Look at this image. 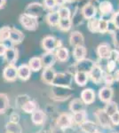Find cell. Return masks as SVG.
<instances>
[{
  "label": "cell",
  "mask_w": 119,
  "mask_h": 133,
  "mask_svg": "<svg viewBox=\"0 0 119 133\" xmlns=\"http://www.w3.org/2000/svg\"><path fill=\"white\" fill-rule=\"evenodd\" d=\"M21 24L28 30H36L37 29L38 21L36 17L29 15L27 14H22L20 15Z\"/></svg>",
  "instance_id": "obj_1"
},
{
  "label": "cell",
  "mask_w": 119,
  "mask_h": 133,
  "mask_svg": "<svg viewBox=\"0 0 119 133\" xmlns=\"http://www.w3.org/2000/svg\"><path fill=\"white\" fill-rule=\"evenodd\" d=\"M71 83V76L66 73L61 74H56L55 78L52 84L59 87H68L70 85Z\"/></svg>",
  "instance_id": "obj_2"
},
{
  "label": "cell",
  "mask_w": 119,
  "mask_h": 133,
  "mask_svg": "<svg viewBox=\"0 0 119 133\" xmlns=\"http://www.w3.org/2000/svg\"><path fill=\"white\" fill-rule=\"evenodd\" d=\"M3 77L7 82H14L18 78L17 68L14 65H8L5 68L3 71Z\"/></svg>",
  "instance_id": "obj_3"
},
{
  "label": "cell",
  "mask_w": 119,
  "mask_h": 133,
  "mask_svg": "<svg viewBox=\"0 0 119 133\" xmlns=\"http://www.w3.org/2000/svg\"><path fill=\"white\" fill-rule=\"evenodd\" d=\"M44 6L40 4L37 3H33V4H29V5L27 6L25 10L24 14H27L29 15H31L33 17H36L37 18L38 16H40L41 14L44 12Z\"/></svg>",
  "instance_id": "obj_4"
},
{
  "label": "cell",
  "mask_w": 119,
  "mask_h": 133,
  "mask_svg": "<svg viewBox=\"0 0 119 133\" xmlns=\"http://www.w3.org/2000/svg\"><path fill=\"white\" fill-rule=\"evenodd\" d=\"M59 41L55 39L53 36H47L43 39L42 41V46L43 49H45L46 51H53L55 48L59 46Z\"/></svg>",
  "instance_id": "obj_5"
},
{
  "label": "cell",
  "mask_w": 119,
  "mask_h": 133,
  "mask_svg": "<svg viewBox=\"0 0 119 133\" xmlns=\"http://www.w3.org/2000/svg\"><path fill=\"white\" fill-rule=\"evenodd\" d=\"M18 54L19 51L16 48L10 47V48L6 49L5 54H4V58H5V61L8 63V65H14L18 59Z\"/></svg>",
  "instance_id": "obj_6"
},
{
  "label": "cell",
  "mask_w": 119,
  "mask_h": 133,
  "mask_svg": "<svg viewBox=\"0 0 119 133\" xmlns=\"http://www.w3.org/2000/svg\"><path fill=\"white\" fill-rule=\"evenodd\" d=\"M72 117L68 114H62L58 117L57 121H56V124L58 127L64 130V129H68L72 125Z\"/></svg>",
  "instance_id": "obj_7"
},
{
  "label": "cell",
  "mask_w": 119,
  "mask_h": 133,
  "mask_svg": "<svg viewBox=\"0 0 119 133\" xmlns=\"http://www.w3.org/2000/svg\"><path fill=\"white\" fill-rule=\"evenodd\" d=\"M94 63L90 59H81V61H78L77 64V72H84V73H89L92 68H93Z\"/></svg>",
  "instance_id": "obj_8"
},
{
  "label": "cell",
  "mask_w": 119,
  "mask_h": 133,
  "mask_svg": "<svg viewBox=\"0 0 119 133\" xmlns=\"http://www.w3.org/2000/svg\"><path fill=\"white\" fill-rule=\"evenodd\" d=\"M55 61H56V56L53 51H46V52L43 54L42 58H41L42 65L45 68H52V66L54 65Z\"/></svg>",
  "instance_id": "obj_9"
},
{
  "label": "cell",
  "mask_w": 119,
  "mask_h": 133,
  "mask_svg": "<svg viewBox=\"0 0 119 133\" xmlns=\"http://www.w3.org/2000/svg\"><path fill=\"white\" fill-rule=\"evenodd\" d=\"M24 39V35L21 30L14 28H11L10 31V36H9V40L12 44H19Z\"/></svg>",
  "instance_id": "obj_10"
},
{
  "label": "cell",
  "mask_w": 119,
  "mask_h": 133,
  "mask_svg": "<svg viewBox=\"0 0 119 133\" xmlns=\"http://www.w3.org/2000/svg\"><path fill=\"white\" fill-rule=\"evenodd\" d=\"M17 75H18V77L21 80L27 81L29 80L30 76H31V70H30L29 66L28 65L22 64V65L17 68Z\"/></svg>",
  "instance_id": "obj_11"
},
{
  "label": "cell",
  "mask_w": 119,
  "mask_h": 133,
  "mask_svg": "<svg viewBox=\"0 0 119 133\" xmlns=\"http://www.w3.org/2000/svg\"><path fill=\"white\" fill-rule=\"evenodd\" d=\"M56 73L54 69L52 68H45L44 71L42 73V80L44 81L45 83L48 84H52L55 78Z\"/></svg>",
  "instance_id": "obj_12"
},
{
  "label": "cell",
  "mask_w": 119,
  "mask_h": 133,
  "mask_svg": "<svg viewBox=\"0 0 119 133\" xmlns=\"http://www.w3.org/2000/svg\"><path fill=\"white\" fill-rule=\"evenodd\" d=\"M96 116L98 118L99 123L102 127L109 128L110 126V117L106 114L104 110H98L96 112Z\"/></svg>",
  "instance_id": "obj_13"
},
{
  "label": "cell",
  "mask_w": 119,
  "mask_h": 133,
  "mask_svg": "<svg viewBox=\"0 0 119 133\" xmlns=\"http://www.w3.org/2000/svg\"><path fill=\"white\" fill-rule=\"evenodd\" d=\"M98 55L101 59H109L111 58V48L108 44H102L98 47Z\"/></svg>",
  "instance_id": "obj_14"
},
{
  "label": "cell",
  "mask_w": 119,
  "mask_h": 133,
  "mask_svg": "<svg viewBox=\"0 0 119 133\" xmlns=\"http://www.w3.org/2000/svg\"><path fill=\"white\" fill-rule=\"evenodd\" d=\"M113 96V91L110 87H103L99 90V97L103 102H109Z\"/></svg>",
  "instance_id": "obj_15"
},
{
  "label": "cell",
  "mask_w": 119,
  "mask_h": 133,
  "mask_svg": "<svg viewBox=\"0 0 119 133\" xmlns=\"http://www.w3.org/2000/svg\"><path fill=\"white\" fill-rule=\"evenodd\" d=\"M45 118H46V116H45V113L42 110H38V109H36L35 112L32 113L31 115L32 122L36 125H41V124L44 123L45 121Z\"/></svg>",
  "instance_id": "obj_16"
},
{
  "label": "cell",
  "mask_w": 119,
  "mask_h": 133,
  "mask_svg": "<svg viewBox=\"0 0 119 133\" xmlns=\"http://www.w3.org/2000/svg\"><path fill=\"white\" fill-rule=\"evenodd\" d=\"M90 76L92 80L95 83H99L102 80V70L98 66H93L92 70L89 72Z\"/></svg>",
  "instance_id": "obj_17"
},
{
  "label": "cell",
  "mask_w": 119,
  "mask_h": 133,
  "mask_svg": "<svg viewBox=\"0 0 119 133\" xmlns=\"http://www.w3.org/2000/svg\"><path fill=\"white\" fill-rule=\"evenodd\" d=\"M82 12H83L84 18L87 19V20H90V19L94 18V16L96 15V8L92 4H87L83 7Z\"/></svg>",
  "instance_id": "obj_18"
},
{
  "label": "cell",
  "mask_w": 119,
  "mask_h": 133,
  "mask_svg": "<svg viewBox=\"0 0 119 133\" xmlns=\"http://www.w3.org/2000/svg\"><path fill=\"white\" fill-rule=\"evenodd\" d=\"M70 44L73 46H79V45H83L84 44V36L80 32L75 31L73 33H71L70 36Z\"/></svg>",
  "instance_id": "obj_19"
},
{
  "label": "cell",
  "mask_w": 119,
  "mask_h": 133,
  "mask_svg": "<svg viewBox=\"0 0 119 133\" xmlns=\"http://www.w3.org/2000/svg\"><path fill=\"white\" fill-rule=\"evenodd\" d=\"M81 98L83 100L84 103L85 104H91L94 101L95 98V94L92 90L91 89H86L84 90L81 93Z\"/></svg>",
  "instance_id": "obj_20"
},
{
  "label": "cell",
  "mask_w": 119,
  "mask_h": 133,
  "mask_svg": "<svg viewBox=\"0 0 119 133\" xmlns=\"http://www.w3.org/2000/svg\"><path fill=\"white\" fill-rule=\"evenodd\" d=\"M30 70L31 71H34V72H36V71H39V70L42 68V61H41V58H38V57H33L29 59V65Z\"/></svg>",
  "instance_id": "obj_21"
},
{
  "label": "cell",
  "mask_w": 119,
  "mask_h": 133,
  "mask_svg": "<svg viewBox=\"0 0 119 133\" xmlns=\"http://www.w3.org/2000/svg\"><path fill=\"white\" fill-rule=\"evenodd\" d=\"M21 109L27 114H32L37 109V105L33 100H27L21 105Z\"/></svg>",
  "instance_id": "obj_22"
},
{
  "label": "cell",
  "mask_w": 119,
  "mask_h": 133,
  "mask_svg": "<svg viewBox=\"0 0 119 133\" xmlns=\"http://www.w3.org/2000/svg\"><path fill=\"white\" fill-rule=\"evenodd\" d=\"M81 129L84 133H95L98 131L97 125L91 121H84L83 123H81Z\"/></svg>",
  "instance_id": "obj_23"
},
{
  "label": "cell",
  "mask_w": 119,
  "mask_h": 133,
  "mask_svg": "<svg viewBox=\"0 0 119 133\" xmlns=\"http://www.w3.org/2000/svg\"><path fill=\"white\" fill-rule=\"evenodd\" d=\"M9 98L5 93H0V114L5 113L9 108Z\"/></svg>",
  "instance_id": "obj_24"
},
{
  "label": "cell",
  "mask_w": 119,
  "mask_h": 133,
  "mask_svg": "<svg viewBox=\"0 0 119 133\" xmlns=\"http://www.w3.org/2000/svg\"><path fill=\"white\" fill-rule=\"evenodd\" d=\"M73 55L74 58L77 61H81L84 59V57L86 55V49L84 45H79V46H76L73 51Z\"/></svg>",
  "instance_id": "obj_25"
},
{
  "label": "cell",
  "mask_w": 119,
  "mask_h": 133,
  "mask_svg": "<svg viewBox=\"0 0 119 133\" xmlns=\"http://www.w3.org/2000/svg\"><path fill=\"white\" fill-rule=\"evenodd\" d=\"M75 81L80 86H84L88 81V74L84 72H77L75 75Z\"/></svg>",
  "instance_id": "obj_26"
},
{
  "label": "cell",
  "mask_w": 119,
  "mask_h": 133,
  "mask_svg": "<svg viewBox=\"0 0 119 133\" xmlns=\"http://www.w3.org/2000/svg\"><path fill=\"white\" fill-rule=\"evenodd\" d=\"M99 11H101V14H103V15H107V14H109L110 12L113 10V6H112V4L109 1H102L99 5Z\"/></svg>",
  "instance_id": "obj_27"
},
{
  "label": "cell",
  "mask_w": 119,
  "mask_h": 133,
  "mask_svg": "<svg viewBox=\"0 0 119 133\" xmlns=\"http://www.w3.org/2000/svg\"><path fill=\"white\" fill-rule=\"evenodd\" d=\"M6 131L8 133H21L22 132V129L18 123H12V122H9L6 123L5 126Z\"/></svg>",
  "instance_id": "obj_28"
},
{
  "label": "cell",
  "mask_w": 119,
  "mask_h": 133,
  "mask_svg": "<svg viewBox=\"0 0 119 133\" xmlns=\"http://www.w3.org/2000/svg\"><path fill=\"white\" fill-rule=\"evenodd\" d=\"M70 110L73 113H77L80 111H84V103L80 99H74L70 105Z\"/></svg>",
  "instance_id": "obj_29"
},
{
  "label": "cell",
  "mask_w": 119,
  "mask_h": 133,
  "mask_svg": "<svg viewBox=\"0 0 119 133\" xmlns=\"http://www.w3.org/2000/svg\"><path fill=\"white\" fill-rule=\"evenodd\" d=\"M60 21V16L58 14V12H49L46 16V21L48 22L49 25L51 26H55L58 25Z\"/></svg>",
  "instance_id": "obj_30"
},
{
  "label": "cell",
  "mask_w": 119,
  "mask_h": 133,
  "mask_svg": "<svg viewBox=\"0 0 119 133\" xmlns=\"http://www.w3.org/2000/svg\"><path fill=\"white\" fill-rule=\"evenodd\" d=\"M56 59L60 61H66L68 58V51L64 47H59V49L56 51Z\"/></svg>",
  "instance_id": "obj_31"
},
{
  "label": "cell",
  "mask_w": 119,
  "mask_h": 133,
  "mask_svg": "<svg viewBox=\"0 0 119 133\" xmlns=\"http://www.w3.org/2000/svg\"><path fill=\"white\" fill-rule=\"evenodd\" d=\"M10 31L11 28L8 27V26H5V27H3L2 29H0V43H3L9 39Z\"/></svg>",
  "instance_id": "obj_32"
},
{
  "label": "cell",
  "mask_w": 119,
  "mask_h": 133,
  "mask_svg": "<svg viewBox=\"0 0 119 133\" xmlns=\"http://www.w3.org/2000/svg\"><path fill=\"white\" fill-rule=\"evenodd\" d=\"M60 29L63 31H68L71 28V20L70 19H60L58 23Z\"/></svg>",
  "instance_id": "obj_33"
},
{
  "label": "cell",
  "mask_w": 119,
  "mask_h": 133,
  "mask_svg": "<svg viewBox=\"0 0 119 133\" xmlns=\"http://www.w3.org/2000/svg\"><path fill=\"white\" fill-rule=\"evenodd\" d=\"M104 111L106 112V114H107V115L110 117L113 114L117 112V105H116L115 102H112V101L108 102V105H107V107H106Z\"/></svg>",
  "instance_id": "obj_34"
},
{
  "label": "cell",
  "mask_w": 119,
  "mask_h": 133,
  "mask_svg": "<svg viewBox=\"0 0 119 133\" xmlns=\"http://www.w3.org/2000/svg\"><path fill=\"white\" fill-rule=\"evenodd\" d=\"M86 119V114L84 111H80V112L74 113V117L73 120L75 121L76 123L77 124H81L83 123Z\"/></svg>",
  "instance_id": "obj_35"
},
{
  "label": "cell",
  "mask_w": 119,
  "mask_h": 133,
  "mask_svg": "<svg viewBox=\"0 0 119 133\" xmlns=\"http://www.w3.org/2000/svg\"><path fill=\"white\" fill-rule=\"evenodd\" d=\"M60 19H70V10L66 6H61L58 11Z\"/></svg>",
  "instance_id": "obj_36"
},
{
  "label": "cell",
  "mask_w": 119,
  "mask_h": 133,
  "mask_svg": "<svg viewBox=\"0 0 119 133\" xmlns=\"http://www.w3.org/2000/svg\"><path fill=\"white\" fill-rule=\"evenodd\" d=\"M98 22L99 20L95 18L88 20V29L92 32H98Z\"/></svg>",
  "instance_id": "obj_37"
},
{
  "label": "cell",
  "mask_w": 119,
  "mask_h": 133,
  "mask_svg": "<svg viewBox=\"0 0 119 133\" xmlns=\"http://www.w3.org/2000/svg\"><path fill=\"white\" fill-rule=\"evenodd\" d=\"M108 25H109V22L107 21L103 20H99L98 22V32H101V33H105V32L108 31Z\"/></svg>",
  "instance_id": "obj_38"
},
{
  "label": "cell",
  "mask_w": 119,
  "mask_h": 133,
  "mask_svg": "<svg viewBox=\"0 0 119 133\" xmlns=\"http://www.w3.org/2000/svg\"><path fill=\"white\" fill-rule=\"evenodd\" d=\"M114 33V43L115 45L119 48V29H116L112 32Z\"/></svg>",
  "instance_id": "obj_39"
},
{
  "label": "cell",
  "mask_w": 119,
  "mask_h": 133,
  "mask_svg": "<svg viewBox=\"0 0 119 133\" xmlns=\"http://www.w3.org/2000/svg\"><path fill=\"white\" fill-rule=\"evenodd\" d=\"M44 4L45 7L48 8V9H52L56 5L55 0H44Z\"/></svg>",
  "instance_id": "obj_40"
},
{
  "label": "cell",
  "mask_w": 119,
  "mask_h": 133,
  "mask_svg": "<svg viewBox=\"0 0 119 133\" xmlns=\"http://www.w3.org/2000/svg\"><path fill=\"white\" fill-rule=\"evenodd\" d=\"M110 121H111L114 124H116V125L119 124V112L118 111L115 114H113V115L110 116Z\"/></svg>",
  "instance_id": "obj_41"
},
{
  "label": "cell",
  "mask_w": 119,
  "mask_h": 133,
  "mask_svg": "<svg viewBox=\"0 0 119 133\" xmlns=\"http://www.w3.org/2000/svg\"><path fill=\"white\" fill-rule=\"evenodd\" d=\"M112 22L114 23L115 27H116V29H119V12H117L114 15L113 19H112Z\"/></svg>",
  "instance_id": "obj_42"
},
{
  "label": "cell",
  "mask_w": 119,
  "mask_h": 133,
  "mask_svg": "<svg viewBox=\"0 0 119 133\" xmlns=\"http://www.w3.org/2000/svg\"><path fill=\"white\" fill-rule=\"evenodd\" d=\"M115 68H116V62L114 61H110L109 63H108L107 65V69L109 72H112L115 70Z\"/></svg>",
  "instance_id": "obj_43"
},
{
  "label": "cell",
  "mask_w": 119,
  "mask_h": 133,
  "mask_svg": "<svg viewBox=\"0 0 119 133\" xmlns=\"http://www.w3.org/2000/svg\"><path fill=\"white\" fill-rule=\"evenodd\" d=\"M104 80H105V83H107L108 85H111L114 81V77H113V76H111V75H109V74L106 75Z\"/></svg>",
  "instance_id": "obj_44"
},
{
  "label": "cell",
  "mask_w": 119,
  "mask_h": 133,
  "mask_svg": "<svg viewBox=\"0 0 119 133\" xmlns=\"http://www.w3.org/2000/svg\"><path fill=\"white\" fill-rule=\"evenodd\" d=\"M6 49H7V47H6L5 44H3V43H0V56H4Z\"/></svg>",
  "instance_id": "obj_45"
},
{
  "label": "cell",
  "mask_w": 119,
  "mask_h": 133,
  "mask_svg": "<svg viewBox=\"0 0 119 133\" xmlns=\"http://www.w3.org/2000/svg\"><path fill=\"white\" fill-rule=\"evenodd\" d=\"M52 133H64V130L62 129H60L58 126H54L53 129H52Z\"/></svg>",
  "instance_id": "obj_46"
},
{
  "label": "cell",
  "mask_w": 119,
  "mask_h": 133,
  "mask_svg": "<svg viewBox=\"0 0 119 133\" xmlns=\"http://www.w3.org/2000/svg\"><path fill=\"white\" fill-rule=\"evenodd\" d=\"M12 123H18L19 122V115H16V114H14V115H11V121Z\"/></svg>",
  "instance_id": "obj_47"
},
{
  "label": "cell",
  "mask_w": 119,
  "mask_h": 133,
  "mask_svg": "<svg viewBox=\"0 0 119 133\" xmlns=\"http://www.w3.org/2000/svg\"><path fill=\"white\" fill-rule=\"evenodd\" d=\"M114 80H116V81H119V70H116L114 73Z\"/></svg>",
  "instance_id": "obj_48"
},
{
  "label": "cell",
  "mask_w": 119,
  "mask_h": 133,
  "mask_svg": "<svg viewBox=\"0 0 119 133\" xmlns=\"http://www.w3.org/2000/svg\"><path fill=\"white\" fill-rule=\"evenodd\" d=\"M55 2H56V5H63L65 4V2H66V0H55Z\"/></svg>",
  "instance_id": "obj_49"
},
{
  "label": "cell",
  "mask_w": 119,
  "mask_h": 133,
  "mask_svg": "<svg viewBox=\"0 0 119 133\" xmlns=\"http://www.w3.org/2000/svg\"><path fill=\"white\" fill-rule=\"evenodd\" d=\"M5 2H6V0H0V9H1V8H3L4 6H5Z\"/></svg>",
  "instance_id": "obj_50"
},
{
  "label": "cell",
  "mask_w": 119,
  "mask_h": 133,
  "mask_svg": "<svg viewBox=\"0 0 119 133\" xmlns=\"http://www.w3.org/2000/svg\"><path fill=\"white\" fill-rule=\"evenodd\" d=\"M37 133H48V132H47L46 130H40V131Z\"/></svg>",
  "instance_id": "obj_51"
},
{
  "label": "cell",
  "mask_w": 119,
  "mask_h": 133,
  "mask_svg": "<svg viewBox=\"0 0 119 133\" xmlns=\"http://www.w3.org/2000/svg\"><path fill=\"white\" fill-rule=\"evenodd\" d=\"M116 61L119 62V52H117V57H116Z\"/></svg>",
  "instance_id": "obj_52"
},
{
  "label": "cell",
  "mask_w": 119,
  "mask_h": 133,
  "mask_svg": "<svg viewBox=\"0 0 119 133\" xmlns=\"http://www.w3.org/2000/svg\"><path fill=\"white\" fill-rule=\"evenodd\" d=\"M66 1H74V0H66Z\"/></svg>",
  "instance_id": "obj_53"
},
{
  "label": "cell",
  "mask_w": 119,
  "mask_h": 133,
  "mask_svg": "<svg viewBox=\"0 0 119 133\" xmlns=\"http://www.w3.org/2000/svg\"><path fill=\"white\" fill-rule=\"evenodd\" d=\"M95 133H101V132H99V131H96V132H95Z\"/></svg>",
  "instance_id": "obj_54"
},
{
  "label": "cell",
  "mask_w": 119,
  "mask_h": 133,
  "mask_svg": "<svg viewBox=\"0 0 119 133\" xmlns=\"http://www.w3.org/2000/svg\"><path fill=\"white\" fill-rule=\"evenodd\" d=\"M6 133H8V132H6Z\"/></svg>",
  "instance_id": "obj_55"
}]
</instances>
